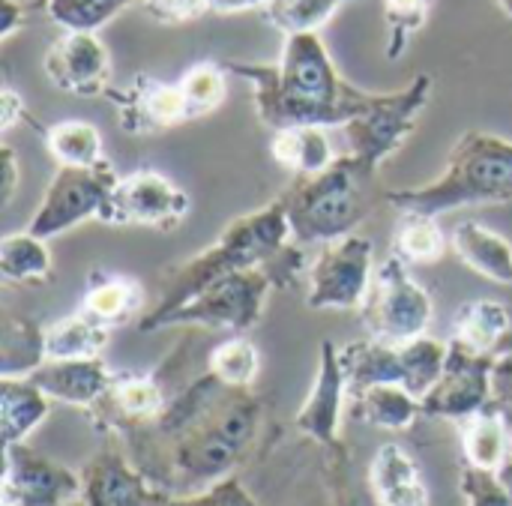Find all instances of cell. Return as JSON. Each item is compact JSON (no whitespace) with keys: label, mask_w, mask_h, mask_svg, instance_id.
<instances>
[{"label":"cell","mask_w":512,"mask_h":506,"mask_svg":"<svg viewBox=\"0 0 512 506\" xmlns=\"http://www.w3.org/2000/svg\"><path fill=\"white\" fill-rule=\"evenodd\" d=\"M141 6L159 24H186L210 12L207 0H141Z\"/></svg>","instance_id":"cell-41"},{"label":"cell","mask_w":512,"mask_h":506,"mask_svg":"<svg viewBox=\"0 0 512 506\" xmlns=\"http://www.w3.org/2000/svg\"><path fill=\"white\" fill-rule=\"evenodd\" d=\"M117 180L120 174L108 159L96 168H57L36 213L30 216L27 231L42 240H54L87 219H99V210Z\"/></svg>","instance_id":"cell-12"},{"label":"cell","mask_w":512,"mask_h":506,"mask_svg":"<svg viewBox=\"0 0 512 506\" xmlns=\"http://www.w3.org/2000/svg\"><path fill=\"white\" fill-rule=\"evenodd\" d=\"M132 3H141V0H48L45 15L63 30L96 33Z\"/></svg>","instance_id":"cell-37"},{"label":"cell","mask_w":512,"mask_h":506,"mask_svg":"<svg viewBox=\"0 0 512 506\" xmlns=\"http://www.w3.org/2000/svg\"><path fill=\"white\" fill-rule=\"evenodd\" d=\"M432 90H435L432 75L420 72L402 90L375 93L372 105L360 117L342 126L348 153L363 159L369 168L381 171V165L390 156H396V150L414 135L423 111L432 102Z\"/></svg>","instance_id":"cell-7"},{"label":"cell","mask_w":512,"mask_h":506,"mask_svg":"<svg viewBox=\"0 0 512 506\" xmlns=\"http://www.w3.org/2000/svg\"><path fill=\"white\" fill-rule=\"evenodd\" d=\"M168 402L171 399L165 396L162 384L153 375L120 372L114 375L108 393L96 408L120 426H144V423H156L168 408Z\"/></svg>","instance_id":"cell-22"},{"label":"cell","mask_w":512,"mask_h":506,"mask_svg":"<svg viewBox=\"0 0 512 506\" xmlns=\"http://www.w3.org/2000/svg\"><path fill=\"white\" fill-rule=\"evenodd\" d=\"M27 21V6L24 0H3L0 3V39H9L18 33Z\"/></svg>","instance_id":"cell-43"},{"label":"cell","mask_w":512,"mask_h":506,"mask_svg":"<svg viewBox=\"0 0 512 506\" xmlns=\"http://www.w3.org/2000/svg\"><path fill=\"white\" fill-rule=\"evenodd\" d=\"M162 506H258L252 501V495L231 477L189 495V498H180V501H162Z\"/></svg>","instance_id":"cell-40"},{"label":"cell","mask_w":512,"mask_h":506,"mask_svg":"<svg viewBox=\"0 0 512 506\" xmlns=\"http://www.w3.org/2000/svg\"><path fill=\"white\" fill-rule=\"evenodd\" d=\"M3 504L66 506L81 495V477L39 456L27 444L3 447Z\"/></svg>","instance_id":"cell-15"},{"label":"cell","mask_w":512,"mask_h":506,"mask_svg":"<svg viewBox=\"0 0 512 506\" xmlns=\"http://www.w3.org/2000/svg\"><path fill=\"white\" fill-rule=\"evenodd\" d=\"M267 0H207L210 12L216 15H237V12H249V9H261Z\"/></svg>","instance_id":"cell-45"},{"label":"cell","mask_w":512,"mask_h":506,"mask_svg":"<svg viewBox=\"0 0 512 506\" xmlns=\"http://www.w3.org/2000/svg\"><path fill=\"white\" fill-rule=\"evenodd\" d=\"M228 75H231V69L225 63H219V60H198L195 66H189L180 75L177 84H180L189 120H201V117L213 114L225 102Z\"/></svg>","instance_id":"cell-34"},{"label":"cell","mask_w":512,"mask_h":506,"mask_svg":"<svg viewBox=\"0 0 512 506\" xmlns=\"http://www.w3.org/2000/svg\"><path fill=\"white\" fill-rule=\"evenodd\" d=\"M273 159L294 177L321 174L336 162V150L324 126H288L270 135Z\"/></svg>","instance_id":"cell-25"},{"label":"cell","mask_w":512,"mask_h":506,"mask_svg":"<svg viewBox=\"0 0 512 506\" xmlns=\"http://www.w3.org/2000/svg\"><path fill=\"white\" fill-rule=\"evenodd\" d=\"M435 306L426 288L408 273V264L396 255L375 267L369 294L360 306V318L372 339L390 345H408L429 333Z\"/></svg>","instance_id":"cell-8"},{"label":"cell","mask_w":512,"mask_h":506,"mask_svg":"<svg viewBox=\"0 0 512 506\" xmlns=\"http://www.w3.org/2000/svg\"><path fill=\"white\" fill-rule=\"evenodd\" d=\"M453 342L486 357H504L512 342L510 306L498 300H468L453 321Z\"/></svg>","instance_id":"cell-23"},{"label":"cell","mask_w":512,"mask_h":506,"mask_svg":"<svg viewBox=\"0 0 512 506\" xmlns=\"http://www.w3.org/2000/svg\"><path fill=\"white\" fill-rule=\"evenodd\" d=\"M105 99L117 111V123L129 135H159L189 123L180 84L153 75H135L126 87H108Z\"/></svg>","instance_id":"cell-16"},{"label":"cell","mask_w":512,"mask_h":506,"mask_svg":"<svg viewBox=\"0 0 512 506\" xmlns=\"http://www.w3.org/2000/svg\"><path fill=\"white\" fill-rule=\"evenodd\" d=\"M273 288H276L273 279L261 267L219 276L210 285H204L192 300H186L180 309L165 315L156 324V330H168V327H210V330L246 333V330H252L261 321L267 297H270Z\"/></svg>","instance_id":"cell-9"},{"label":"cell","mask_w":512,"mask_h":506,"mask_svg":"<svg viewBox=\"0 0 512 506\" xmlns=\"http://www.w3.org/2000/svg\"><path fill=\"white\" fill-rule=\"evenodd\" d=\"M498 6H501V12H504V15H510L512 18V0H498Z\"/></svg>","instance_id":"cell-46"},{"label":"cell","mask_w":512,"mask_h":506,"mask_svg":"<svg viewBox=\"0 0 512 506\" xmlns=\"http://www.w3.org/2000/svg\"><path fill=\"white\" fill-rule=\"evenodd\" d=\"M33 3H36V6H42V9H45V3H48V0H33Z\"/></svg>","instance_id":"cell-47"},{"label":"cell","mask_w":512,"mask_h":506,"mask_svg":"<svg viewBox=\"0 0 512 506\" xmlns=\"http://www.w3.org/2000/svg\"><path fill=\"white\" fill-rule=\"evenodd\" d=\"M387 204L399 213L444 216L462 207L512 204V141L468 129L450 150L444 171L414 189H390Z\"/></svg>","instance_id":"cell-5"},{"label":"cell","mask_w":512,"mask_h":506,"mask_svg":"<svg viewBox=\"0 0 512 506\" xmlns=\"http://www.w3.org/2000/svg\"><path fill=\"white\" fill-rule=\"evenodd\" d=\"M192 210V198L162 171L138 168L123 174L105 207L99 210L102 225H123V228H156L174 231Z\"/></svg>","instance_id":"cell-11"},{"label":"cell","mask_w":512,"mask_h":506,"mask_svg":"<svg viewBox=\"0 0 512 506\" xmlns=\"http://www.w3.org/2000/svg\"><path fill=\"white\" fill-rule=\"evenodd\" d=\"M375 276V246L369 237L348 234L321 246L309 267L306 306L315 312H360Z\"/></svg>","instance_id":"cell-10"},{"label":"cell","mask_w":512,"mask_h":506,"mask_svg":"<svg viewBox=\"0 0 512 506\" xmlns=\"http://www.w3.org/2000/svg\"><path fill=\"white\" fill-rule=\"evenodd\" d=\"M345 399H348V384H345V372L339 363V348L333 342H321V366H318L312 393L297 411V420H294L297 429L333 447L339 441V420H342Z\"/></svg>","instance_id":"cell-18"},{"label":"cell","mask_w":512,"mask_h":506,"mask_svg":"<svg viewBox=\"0 0 512 506\" xmlns=\"http://www.w3.org/2000/svg\"><path fill=\"white\" fill-rule=\"evenodd\" d=\"M24 117H27L24 96L18 90H12V87H3V93H0V126L3 129H12Z\"/></svg>","instance_id":"cell-42"},{"label":"cell","mask_w":512,"mask_h":506,"mask_svg":"<svg viewBox=\"0 0 512 506\" xmlns=\"http://www.w3.org/2000/svg\"><path fill=\"white\" fill-rule=\"evenodd\" d=\"M81 506H153L162 495L150 486L144 471L132 468L123 456L102 450L81 471Z\"/></svg>","instance_id":"cell-17"},{"label":"cell","mask_w":512,"mask_h":506,"mask_svg":"<svg viewBox=\"0 0 512 506\" xmlns=\"http://www.w3.org/2000/svg\"><path fill=\"white\" fill-rule=\"evenodd\" d=\"M3 378H27L45 363V330L27 318H6L0 330Z\"/></svg>","instance_id":"cell-33"},{"label":"cell","mask_w":512,"mask_h":506,"mask_svg":"<svg viewBox=\"0 0 512 506\" xmlns=\"http://www.w3.org/2000/svg\"><path fill=\"white\" fill-rule=\"evenodd\" d=\"M369 483L381 506H429L426 480L411 453L399 444H384L375 453Z\"/></svg>","instance_id":"cell-21"},{"label":"cell","mask_w":512,"mask_h":506,"mask_svg":"<svg viewBox=\"0 0 512 506\" xmlns=\"http://www.w3.org/2000/svg\"><path fill=\"white\" fill-rule=\"evenodd\" d=\"M459 429H462L465 465L501 474L504 459H507V426H504V414L498 402L492 399L483 411L459 420Z\"/></svg>","instance_id":"cell-27"},{"label":"cell","mask_w":512,"mask_h":506,"mask_svg":"<svg viewBox=\"0 0 512 506\" xmlns=\"http://www.w3.org/2000/svg\"><path fill=\"white\" fill-rule=\"evenodd\" d=\"M108 327L87 318L81 309L45 327V360H90L108 345Z\"/></svg>","instance_id":"cell-28"},{"label":"cell","mask_w":512,"mask_h":506,"mask_svg":"<svg viewBox=\"0 0 512 506\" xmlns=\"http://www.w3.org/2000/svg\"><path fill=\"white\" fill-rule=\"evenodd\" d=\"M450 249L471 273L495 285H512V243L504 234L480 222H462L450 237Z\"/></svg>","instance_id":"cell-24"},{"label":"cell","mask_w":512,"mask_h":506,"mask_svg":"<svg viewBox=\"0 0 512 506\" xmlns=\"http://www.w3.org/2000/svg\"><path fill=\"white\" fill-rule=\"evenodd\" d=\"M42 141L57 168H96L105 162L102 135L87 120H60L42 132Z\"/></svg>","instance_id":"cell-30"},{"label":"cell","mask_w":512,"mask_h":506,"mask_svg":"<svg viewBox=\"0 0 512 506\" xmlns=\"http://www.w3.org/2000/svg\"><path fill=\"white\" fill-rule=\"evenodd\" d=\"M51 402L75 405L84 411H93L102 396L108 393L114 372L99 360H45L36 372L27 375Z\"/></svg>","instance_id":"cell-19"},{"label":"cell","mask_w":512,"mask_h":506,"mask_svg":"<svg viewBox=\"0 0 512 506\" xmlns=\"http://www.w3.org/2000/svg\"><path fill=\"white\" fill-rule=\"evenodd\" d=\"M447 252L444 228L438 225V216L426 213H399L396 231H393V255L405 261L408 267H429L438 264Z\"/></svg>","instance_id":"cell-32"},{"label":"cell","mask_w":512,"mask_h":506,"mask_svg":"<svg viewBox=\"0 0 512 506\" xmlns=\"http://www.w3.org/2000/svg\"><path fill=\"white\" fill-rule=\"evenodd\" d=\"M351 0H267L261 18L282 36L318 33Z\"/></svg>","instance_id":"cell-35"},{"label":"cell","mask_w":512,"mask_h":506,"mask_svg":"<svg viewBox=\"0 0 512 506\" xmlns=\"http://www.w3.org/2000/svg\"><path fill=\"white\" fill-rule=\"evenodd\" d=\"M462 495L468 506H512V492L501 474L474 465L462 468Z\"/></svg>","instance_id":"cell-39"},{"label":"cell","mask_w":512,"mask_h":506,"mask_svg":"<svg viewBox=\"0 0 512 506\" xmlns=\"http://www.w3.org/2000/svg\"><path fill=\"white\" fill-rule=\"evenodd\" d=\"M384 3V21H387V60H399L411 39L426 27L432 15V0H381Z\"/></svg>","instance_id":"cell-38"},{"label":"cell","mask_w":512,"mask_h":506,"mask_svg":"<svg viewBox=\"0 0 512 506\" xmlns=\"http://www.w3.org/2000/svg\"><path fill=\"white\" fill-rule=\"evenodd\" d=\"M54 261L48 240L30 234V231H15L0 240V276L15 285H42L51 279Z\"/></svg>","instance_id":"cell-31"},{"label":"cell","mask_w":512,"mask_h":506,"mask_svg":"<svg viewBox=\"0 0 512 506\" xmlns=\"http://www.w3.org/2000/svg\"><path fill=\"white\" fill-rule=\"evenodd\" d=\"M261 405L249 390L219 384L210 372L168 402L156 432L171 438V477L201 492L231 474L258 432Z\"/></svg>","instance_id":"cell-2"},{"label":"cell","mask_w":512,"mask_h":506,"mask_svg":"<svg viewBox=\"0 0 512 506\" xmlns=\"http://www.w3.org/2000/svg\"><path fill=\"white\" fill-rule=\"evenodd\" d=\"M42 72L48 81L81 99L105 96L111 87V51L96 33L63 30L42 57Z\"/></svg>","instance_id":"cell-14"},{"label":"cell","mask_w":512,"mask_h":506,"mask_svg":"<svg viewBox=\"0 0 512 506\" xmlns=\"http://www.w3.org/2000/svg\"><path fill=\"white\" fill-rule=\"evenodd\" d=\"M0 171H3V207L12 204L15 198V189H18V159H15V150L12 147H0Z\"/></svg>","instance_id":"cell-44"},{"label":"cell","mask_w":512,"mask_h":506,"mask_svg":"<svg viewBox=\"0 0 512 506\" xmlns=\"http://www.w3.org/2000/svg\"><path fill=\"white\" fill-rule=\"evenodd\" d=\"M447 354L450 342H438L432 336L414 339L408 345L363 339L339 348V363L351 399L381 384H399L423 402L426 393L438 384L447 366Z\"/></svg>","instance_id":"cell-6"},{"label":"cell","mask_w":512,"mask_h":506,"mask_svg":"<svg viewBox=\"0 0 512 506\" xmlns=\"http://www.w3.org/2000/svg\"><path fill=\"white\" fill-rule=\"evenodd\" d=\"M291 237L300 246H327L354 234V228L387 201L378 171L354 153L336 156L330 168L312 177H294L282 192Z\"/></svg>","instance_id":"cell-4"},{"label":"cell","mask_w":512,"mask_h":506,"mask_svg":"<svg viewBox=\"0 0 512 506\" xmlns=\"http://www.w3.org/2000/svg\"><path fill=\"white\" fill-rule=\"evenodd\" d=\"M51 414V399L30 378L0 381V435L3 447L24 444V438L45 423Z\"/></svg>","instance_id":"cell-26"},{"label":"cell","mask_w":512,"mask_h":506,"mask_svg":"<svg viewBox=\"0 0 512 506\" xmlns=\"http://www.w3.org/2000/svg\"><path fill=\"white\" fill-rule=\"evenodd\" d=\"M291 240L294 237H291L282 195L270 201L267 207H258L246 216L231 219L228 228L219 234V240H213L204 252L165 270L162 297L147 315H141L138 327L144 333H153L165 315L180 309L186 300H192L204 285H210L219 276H228L237 270H255V267L267 270Z\"/></svg>","instance_id":"cell-3"},{"label":"cell","mask_w":512,"mask_h":506,"mask_svg":"<svg viewBox=\"0 0 512 506\" xmlns=\"http://www.w3.org/2000/svg\"><path fill=\"white\" fill-rule=\"evenodd\" d=\"M417 414H423V402L399 384H381L354 396V417L375 429L402 432L414 426Z\"/></svg>","instance_id":"cell-29"},{"label":"cell","mask_w":512,"mask_h":506,"mask_svg":"<svg viewBox=\"0 0 512 506\" xmlns=\"http://www.w3.org/2000/svg\"><path fill=\"white\" fill-rule=\"evenodd\" d=\"M231 75L252 87L258 120L276 132L288 126H345L360 117L375 93L345 81L321 39V33L285 36L276 63L228 60Z\"/></svg>","instance_id":"cell-1"},{"label":"cell","mask_w":512,"mask_h":506,"mask_svg":"<svg viewBox=\"0 0 512 506\" xmlns=\"http://www.w3.org/2000/svg\"><path fill=\"white\" fill-rule=\"evenodd\" d=\"M258 369H261L258 348L243 333L219 342L210 351V360H207V372L219 384L234 387V390H249L255 384V378H258Z\"/></svg>","instance_id":"cell-36"},{"label":"cell","mask_w":512,"mask_h":506,"mask_svg":"<svg viewBox=\"0 0 512 506\" xmlns=\"http://www.w3.org/2000/svg\"><path fill=\"white\" fill-rule=\"evenodd\" d=\"M141 306H144V285L135 276L108 273V270H93L87 276V288L78 303V309L87 318H93L108 330L138 318Z\"/></svg>","instance_id":"cell-20"},{"label":"cell","mask_w":512,"mask_h":506,"mask_svg":"<svg viewBox=\"0 0 512 506\" xmlns=\"http://www.w3.org/2000/svg\"><path fill=\"white\" fill-rule=\"evenodd\" d=\"M501 357L474 354L456 342H450L447 366L438 378V384L423 399V414L441 417V420H465L477 411H483L492 402V384L498 375Z\"/></svg>","instance_id":"cell-13"}]
</instances>
